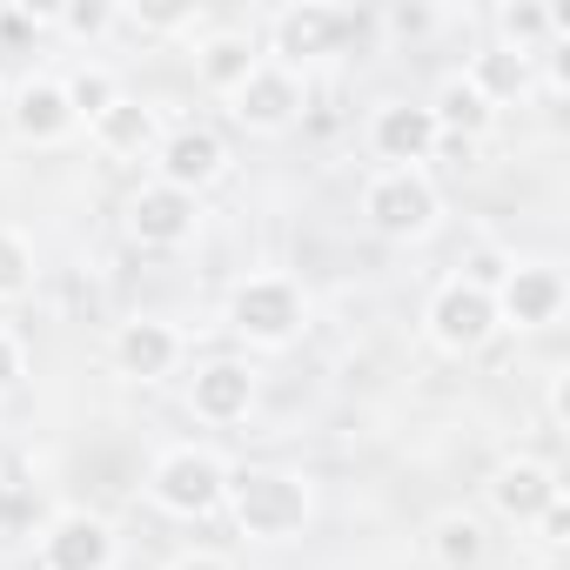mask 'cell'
Wrapping results in <instances>:
<instances>
[{
    "instance_id": "6da1fadb",
    "label": "cell",
    "mask_w": 570,
    "mask_h": 570,
    "mask_svg": "<svg viewBox=\"0 0 570 570\" xmlns=\"http://www.w3.org/2000/svg\"><path fill=\"white\" fill-rule=\"evenodd\" d=\"M222 503L262 543H282V537H296L309 523V490L289 470H228V497Z\"/></svg>"
},
{
    "instance_id": "7a4b0ae2",
    "label": "cell",
    "mask_w": 570,
    "mask_h": 570,
    "mask_svg": "<svg viewBox=\"0 0 570 570\" xmlns=\"http://www.w3.org/2000/svg\"><path fill=\"white\" fill-rule=\"evenodd\" d=\"M148 497H155L168 517H208V510H222V497H228V463H222L215 450L181 443V450H168V456L155 463Z\"/></svg>"
},
{
    "instance_id": "3957f363",
    "label": "cell",
    "mask_w": 570,
    "mask_h": 570,
    "mask_svg": "<svg viewBox=\"0 0 570 570\" xmlns=\"http://www.w3.org/2000/svg\"><path fill=\"white\" fill-rule=\"evenodd\" d=\"M430 336H436V350H450V356H470V350H483L490 336H497V296H490V282L483 275H456V282H443V289L430 296Z\"/></svg>"
},
{
    "instance_id": "277c9868",
    "label": "cell",
    "mask_w": 570,
    "mask_h": 570,
    "mask_svg": "<svg viewBox=\"0 0 570 570\" xmlns=\"http://www.w3.org/2000/svg\"><path fill=\"white\" fill-rule=\"evenodd\" d=\"M228 330L262 343V350H282L296 330H303V289L289 275H255L228 296Z\"/></svg>"
},
{
    "instance_id": "5b68a950",
    "label": "cell",
    "mask_w": 570,
    "mask_h": 570,
    "mask_svg": "<svg viewBox=\"0 0 570 570\" xmlns=\"http://www.w3.org/2000/svg\"><path fill=\"white\" fill-rule=\"evenodd\" d=\"M363 215H370L376 235H390V242H416V235L436 228V188H430L423 168H383V175L363 188Z\"/></svg>"
},
{
    "instance_id": "8992f818",
    "label": "cell",
    "mask_w": 570,
    "mask_h": 570,
    "mask_svg": "<svg viewBox=\"0 0 570 570\" xmlns=\"http://www.w3.org/2000/svg\"><path fill=\"white\" fill-rule=\"evenodd\" d=\"M228 115H235L248 135H282V128H296V121H303V75L275 68V61L262 55V68L228 95Z\"/></svg>"
},
{
    "instance_id": "52a82bcc",
    "label": "cell",
    "mask_w": 570,
    "mask_h": 570,
    "mask_svg": "<svg viewBox=\"0 0 570 570\" xmlns=\"http://www.w3.org/2000/svg\"><path fill=\"white\" fill-rule=\"evenodd\" d=\"M222 168H228V148H222V135L202 128V121L168 128L161 148H155V181H161V188H181V195H202Z\"/></svg>"
},
{
    "instance_id": "ba28073f",
    "label": "cell",
    "mask_w": 570,
    "mask_h": 570,
    "mask_svg": "<svg viewBox=\"0 0 570 570\" xmlns=\"http://www.w3.org/2000/svg\"><path fill=\"white\" fill-rule=\"evenodd\" d=\"M356 28V14L343 8H316V0H303V8H282L275 14V68H303L316 55H336V41Z\"/></svg>"
},
{
    "instance_id": "9c48e42d",
    "label": "cell",
    "mask_w": 570,
    "mask_h": 570,
    "mask_svg": "<svg viewBox=\"0 0 570 570\" xmlns=\"http://www.w3.org/2000/svg\"><path fill=\"white\" fill-rule=\"evenodd\" d=\"M490 296H497V330H503V323L543 330V323L563 316V275H557L550 262H523V268H510V275L497 282Z\"/></svg>"
},
{
    "instance_id": "30bf717a",
    "label": "cell",
    "mask_w": 570,
    "mask_h": 570,
    "mask_svg": "<svg viewBox=\"0 0 570 570\" xmlns=\"http://www.w3.org/2000/svg\"><path fill=\"white\" fill-rule=\"evenodd\" d=\"M41 563L48 570H115V530L95 510H61L41 537Z\"/></svg>"
},
{
    "instance_id": "8fae6325",
    "label": "cell",
    "mask_w": 570,
    "mask_h": 570,
    "mask_svg": "<svg viewBox=\"0 0 570 570\" xmlns=\"http://www.w3.org/2000/svg\"><path fill=\"white\" fill-rule=\"evenodd\" d=\"M370 148H376L390 168H416V161H430V155L443 148V128H436V115H430L423 101H390V108H376V121H370Z\"/></svg>"
},
{
    "instance_id": "7c38bea8",
    "label": "cell",
    "mask_w": 570,
    "mask_h": 570,
    "mask_svg": "<svg viewBox=\"0 0 570 570\" xmlns=\"http://www.w3.org/2000/svg\"><path fill=\"white\" fill-rule=\"evenodd\" d=\"M195 222H202L195 195L161 188V181H148V188L128 202V235H135L141 248H181V242L195 235Z\"/></svg>"
},
{
    "instance_id": "4fadbf2b",
    "label": "cell",
    "mask_w": 570,
    "mask_h": 570,
    "mask_svg": "<svg viewBox=\"0 0 570 570\" xmlns=\"http://www.w3.org/2000/svg\"><path fill=\"white\" fill-rule=\"evenodd\" d=\"M557 497H563L557 470H550V463H530V456H517V463H503V470L490 476V503H497L503 523H537Z\"/></svg>"
},
{
    "instance_id": "5bb4252c",
    "label": "cell",
    "mask_w": 570,
    "mask_h": 570,
    "mask_svg": "<svg viewBox=\"0 0 570 570\" xmlns=\"http://www.w3.org/2000/svg\"><path fill=\"white\" fill-rule=\"evenodd\" d=\"M81 121H75V108H68V88L55 81V75H35V81H21L14 88V135L21 141H68Z\"/></svg>"
},
{
    "instance_id": "9a60e30c",
    "label": "cell",
    "mask_w": 570,
    "mask_h": 570,
    "mask_svg": "<svg viewBox=\"0 0 570 570\" xmlns=\"http://www.w3.org/2000/svg\"><path fill=\"white\" fill-rule=\"evenodd\" d=\"M88 135H95V148L101 155H115V161H155V148H161V115L148 108V101H115L101 121H88Z\"/></svg>"
},
{
    "instance_id": "2e32d148",
    "label": "cell",
    "mask_w": 570,
    "mask_h": 570,
    "mask_svg": "<svg viewBox=\"0 0 570 570\" xmlns=\"http://www.w3.org/2000/svg\"><path fill=\"white\" fill-rule=\"evenodd\" d=\"M188 403H195L202 423H242V416L255 410V376H248V363H208V370H195Z\"/></svg>"
},
{
    "instance_id": "e0dca14e",
    "label": "cell",
    "mask_w": 570,
    "mask_h": 570,
    "mask_svg": "<svg viewBox=\"0 0 570 570\" xmlns=\"http://www.w3.org/2000/svg\"><path fill=\"white\" fill-rule=\"evenodd\" d=\"M463 81L490 101V108H503V101H517V95H530V81H537V55H517V48H476L470 55V68H463Z\"/></svg>"
},
{
    "instance_id": "ac0fdd59",
    "label": "cell",
    "mask_w": 570,
    "mask_h": 570,
    "mask_svg": "<svg viewBox=\"0 0 570 570\" xmlns=\"http://www.w3.org/2000/svg\"><path fill=\"white\" fill-rule=\"evenodd\" d=\"M175 356H181V336H175L168 323H121V330H115V363H121V376L155 383V376L175 370Z\"/></svg>"
},
{
    "instance_id": "d6986e66",
    "label": "cell",
    "mask_w": 570,
    "mask_h": 570,
    "mask_svg": "<svg viewBox=\"0 0 570 570\" xmlns=\"http://www.w3.org/2000/svg\"><path fill=\"white\" fill-rule=\"evenodd\" d=\"M195 68H202V88H215L222 101L262 68V55H255V41L248 35H235V28H222V35H208L202 48H195Z\"/></svg>"
},
{
    "instance_id": "ffe728a7",
    "label": "cell",
    "mask_w": 570,
    "mask_h": 570,
    "mask_svg": "<svg viewBox=\"0 0 570 570\" xmlns=\"http://www.w3.org/2000/svg\"><path fill=\"white\" fill-rule=\"evenodd\" d=\"M423 108L436 115V128H443V141L456 135L463 148H470L476 135H490V121H497V108H490V101H483V95H476V88H470L463 75H450V81L436 88V101H423Z\"/></svg>"
},
{
    "instance_id": "44dd1931",
    "label": "cell",
    "mask_w": 570,
    "mask_h": 570,
    "mask_svg": "<svg viewBox=\"0 0 570 570\" xmlns=\"http://www.w3.org/2000/svg\"><path fill=\"white\" fill-rule=\"evenodd\" d=\"M497 35H503V48L537 55L550 35H563V14L557 8H537V0H510V8H497Z\"/></svg>"
},
{
    "instance_id": "7402d4cb",
    "label": "cell",
    "mask_w": 570,
    "mask_h": 570,
    "mask_svg": "<svg viewBox=\"0 0 570 570\" xmlns=\"http://www.w3.org/2000/svg\"><path fill=\"white\" fill-rule=\"evenodd\" d=\"M61 88H68V108H75V121H101V115L121 101V81H115L108 68H75Z\"/></svg>"
},
{
    "instance_id": "603a6c76",
    "label": "cell",
    "mask_w": 570,
    "mask_h": 570,
    "mask_svg": "<svg viewBox=\"0 0 570 570\" xmlns=\"http://www.w3.org/2000/svg\"><path fill=\"white\" fill-rule=\"evenodd\" d=\"M483 550H490V543H483V523H476V517H443V523H436V563H443V570H476Z\"/></svg>"
},
{
    "instance_id": "cb8c5ba5",
    "label": "cell",
    "mask_w": 570,
    "mask_h": 570,
    "mask_svg": "<svg viewBox=\"0 0 570 570\" xmlns=\"http://www.w3.org/2000/svg\"><path fill=\"white\" fill-rule=\"evenodd\" d=\"M55 28H68L75 41H101L108 28H121V8H115V0H75V8L55 14Z\"/></svg>"
},
{
    "instance_id": "d4e9b609",
    "label": "cell",
    "mask_w": 570,
    "mask_h": 570,
    "mask_svg": "<svg viewBox=\"0 0 570 570\" xmlns=\"http://www.w3.org/2000/svg\"><path fill=\"white\" fill-rule=\"evenodd\" d=\"M28 282H35V248L14 228H0V303H14Z\"/></svg>"
},
{
    "instance_id": "484cf974",
    "label": "cell",
    "mask_w": 570,
    "mask_h": 570,
    "mask_svg": "<svg viewBox=\"0 0 570 570\" xmlns=\"http://www.w3.org/2000/svg\"><path fill=\"white\" fill-rule=\"evenodd\" d=\"M121 21L141 28V35H181V28L202 21V8H195V0H168V8H121Z\"/></svg>"
},
{
    "instance_id": "4316f807",
    "label": "cell",
    "mask_w": 570,
    "mask_h": 570,
    "mask_svg": "<svg viewBox=\"0 0 570 570\" xmlns=\"http://www.w3.org/2000/svg\"><path fill=\"white\" fill-rule=\"evenodd\" d=\"M21 383V343L8 336V330H0V396H8Z\"/></svg>"
},
{
    "instance_id": "83f0119b",
    "label": "cell",
    "mask_w": 570,
    "mask_h": 570,
    "mask_svg": "<svg viewBox=\"0 0 570 570\" xmlns=\"http://www.w3.org/2000/svg\"><path fill=\"white\" fill-rule=\"evenodd\" d=\"M430 21H436L430 8H396V14H390V28H396V35H423Z\"/></svg>"
},
{
    "instance_id": "f1b7e54d",
    "label": "cell",
    "mask_w": 570,
    "mask_h": 570,
    "mask_svg": "<svg viewBox=\"0 0 570 570\" xmlns=\"http://www.w3.org/2000/svg\"><path fill=\"white\" fill-rule=\"evenodd\" d=\"M563 410H570V390H563V376H550V416L563 423Z\"/></svg>"
},
{
    "instance_id": "f546056e",
    "label": "cell",
    "mask_w": 570,
    "mask_h": 570,
    "mask_svg": "<svg viewBox=\"0 0 570 570\" xmlns=\"http://www.w3.org/2000/svg\"><path fill=\"white\" fill-rule=\"evenodd\" d=\"M175 570H228V563H222V557H208V550H195V557H181Z\"/></svg>"
},
{
    "instance_id": "4dcf8cb0",
    "label": "cell",
    "mask_w": 570,
    "mask_h": 570,
    "mask_svg": "<svg viewBox=\"0 0 570 570\" xmlns=\"http://www.w3.org/2000/svg\"><path fill=\"white\" fill-rule=\"evenodd\" d=\"M8 517H14V483L0 476V523H8Z\"/></svg>"
},
{
    "instance_id": "1f68e13d",
    "label": "cell",
    "mask_w": 570,
    "mask_h": 570,
    "mask_svg": "<svg viewBox=\"0 0 570 570\" xmlns=\"http://www.w3.org/2000/svg\"><path fill=\"white\" fill-rule=\"evenodd\" d=\"M537 570H563V563H557V557H550V563H537Z\"/></svg>"
}]
</instances>
